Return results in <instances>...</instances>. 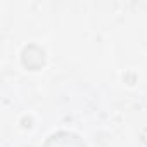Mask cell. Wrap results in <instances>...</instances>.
I'll return each instance as SVG.
<instances>
[{"label": "cell", "instance_id": "cell-1", "mask_svg": "<svg viewBox=\"0 0 147 147\" xmlns=\"http://www.w3.org/2000/svg\"><path fill=\"white\" fill-rule=\"evenodd\" d=\"M45 147H85L82 138L69 131H57L49 137Z\"/></svg>", "mask_w": 147, "mask_h": 147}]
</instances>
